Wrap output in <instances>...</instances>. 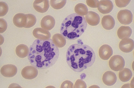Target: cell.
Wrapping results in <instances>:
<instances>
[{"label": "cell", "instance_id": "1", "mask_svg": "<svg viewBox=\"0 0 134 88\" xmlns=\"http://www.w3.org/2000/svg\"><path fill=\"white\" fill-rule=\"evenodd\" d=\"M59 55V49L51 39H37L30 47L28 58L32 65L43 69L54 65Z\"/></svg>", "mask_w": 134, "mask_h": 88}, {"label": "cell", "instance_id": "2", "mask_svg": "<svg viewBox=\"0 0 134 88\" xmlns=\"http://www.w3.org/2000/svg\"><path fill=\"white\" fill-rule=\"evenodd\" d=\"M77 43L71 45L67 50L66 61L73 71L81 72L91 67L96 60L95 52L90 46L79 40Z\"/></svg>", "mask_w": 134, "mask_h": 88}, {"label": "cell", "instance_id": "3", "mask_svg": "<svg viewBox=\"0 0 134 88\" xmlns=\"http://www.w3.org/2000/svg\"><path fill=\"white\" fill-rule=\"evenodd\" d=\"M85 17L76 13L71 14L63 21L60 27V33L66 39L74 40L80 37L87 26Z\"/></svg>", "mask_w": 134, "mask_h": 88}, {"label": "cell", "instance_id": "4", "mask_svg": "<svg viewBox=\"0 0 134 88\" xmlns=\"http://www.w3.org/2000/svg\"><path fill=\"white\" fill-rule=\"evenodd\" d=\"M125 65V60L123 58L118 55L113 56L109 62L110 68L115 72L120 71L124 67Z\"/></svg>", "mask_w": 134, "mask_h": 88}, {"label": "cell", "instance_id": "5", "mask_svg": "<svg viewBox=\"0 0 134 88\" xmlns=\"http://www.w3.org/2000/svg\"><path fill=\"white\" fill-rule=\"evenodd\" d=\"M117 19L121 24L125 25H129L132 21L133 15L129 10H121L117 14Z\"/></svg>", "mask_w": 134, "mask_h": 88}, {"label": "cell", "instance_id": "6", "mask_svg": "<svg viewBox=\"0 0 134 88\" xmlns=\"http://www.w3.org/2000/svg\"><path fill=\"white\" fill-rule=\"evenodd\" d=\"M23 77L25 79L31 80L38 76V72L37 68L33 66H28L24 68L21 73Z\"/></svg>", "mask_w": 134, "mask_h": 88}, {"label": "cell", "instance_id": "7", "mask_svg": "<svg viewBox=\"0 0 134 88\" xmlns=\"http://www.w3.org/2000/svg\"><path fill=\"white\" fill-rule=\"evenodd\" d=\"M1 72L3 76L7 78H12L18 72V69L14 65L8 64L2 67Z\"/></svg>", "mask_w": 134, "mask_h": 88}, {"label": "cell", "instance_id": "8", "mask_svg": "<svg viewBox=\"0 0 134 88\" xmlns=\"http://www.w3.org/2000/svg\"><path fill=\"white\" fill-rule=\"evenodd\" d=\"M98 9L100 13L103 14L110 13L113 8V5L112 2L109 0L100 1L97 5Z\"/></svg>", "mask_w": 134, "mask_h": 88}, {"label": "cell", "instance_id": "9", "mask_svg": "<svg viewBox=\"0 0 134 88\" xmlns=\"http://www.w3.org/2000/svg\"><path fill=\"white\" fill-rule=\"evenodd\" d=\"M55 24L54 18L50 15H47L44 16L41 21V27L46 30L49 31L54 27Z\"/></svg>", "mask_w": 134, "mask_h": 88}, {"label": "cell", "instance_id": "10", "mask_svg": "<svg viewBox=\"0 0 134 88\" xmlns=\"http://www.w3.org/2000/svg\"><path fill=\"white\" fill-rule=\"evenodd\" d=\"M113 51L111 46L108 45H104L100 48L99 50V57L103 60H108L112 56Z\"/></svg>", "mask_w": 134, "mask_h": 88}, {"label": "cell", "instance_id": "11", "mask_svg": "<svg viewBox=\"0 0 134 88\" xmlns=\"http://www.w3.org/2000/svg\"><path fill=\"white\" fill-rule=\"evenodd\" d=\"M134 46L133 41L129 38L122 39L119 44V47L121 51L126 53L132 51Z\"/></svg>", "mask_w": 134, "mask_h": 88}, {"label": "cell", "instance_id": "12", "mask_svg": "<svg viewBox=\"0 0 134 88\" xmlns=\"http://www.w3.org/2000/svg\"><path fill=\"white\" fill-rule=\"evenodd\" d=\"M33 6L38 12L42 13L46 12L49 7V1L47 0H36L34 2Z\"/></svg>", "mask_w": 134, "mask_h": 88}, {"label": "cell", "instance_id": "13", "mask_svg": "<svg viewBox=\"0 0 134 88\" xmlns=\"http://www.w3.org/2000/svg\"><path fill=\"white\" fill-rule=\"evenodd\" d=\"M33 35L38 39L47 40L51 37V34L50 32L41 28H37L33 30Z\"/></svg>", "mask_w": 134, "mask_h": 88}, {"label": "cell", "instance_id": "14", "mask_svg": "<svg viewBox=\"0 0 134 88\" xmlns=\"http://www.w3.org/2000/svg\"><path fill=\"white\" fill-rule=\"evenodd\" d=\"M117 79L115 74L111 71L106 72L103 77V82L108 86H111L114 84L116 82Z\"/></svg>", "mask_w": 134, "mask_h": 88}, {"label": "cell", "instance_id": "15", "mask_svg": "<svg viewBox=\"0 0 134 88\" xmlns=\"http://www.w3.org/2000/svg\"><path fill=\"white\" fill-rule=\"evenodd\" d=\"M27 18L26 14L19 13L14 16L13 21L14 24L19 28L24 27L27 22Z\"/></svg>", "mask_w": 134, "mask_h": 88}, {"label": "cell", "instance_id": "16", "mask_svg": "<svg viewBox=\"0 0 134 88\" xmlns=\"http://www.w3.org/2000/svg\"><path fill=\"white\" fill-rule=\"evenodd\" d=\"M86 21L90 25L96 26L99 24L100 21V18L97 13L92 11L88 12L86 16Z\"/></svg>", "mask_w": 134, "mask_h": 88}, {"label": "cell", "instance_id": "17", "mask_svg": "<svg viewBox=\"0 0 134 88\" xmlns=\"http://www.w3.org/2000/svg\"><path fill=\"white\" fill-rule=\"evenodd\" d=\"M102 24L104 29L110 30L112 29L114 27L115 22L112 16L110 15H108L103 17Z\"/></svg>", "mask_w": 134, "mask_h": 88}, {"label": "cell", "instance_id": "18", "mask_svg": "<svg viewBox=\"0 0 134 88\" xmlns=\"http://www.w3.org/2000/svg\"><path fill=\"white\" fill-rule=\"evenodd\" d=\"M132 30L129 26H122L117 31V34L118 37L120 39L130 38L132 34Z\"/></svg>", "mask_w": 134, "mask_h": 88}, {"label": "cell", "instance_id": "19", "mask_svg": "<svg viewBox=\"0 0 134 88\" xmlns=\"http://www.w3.org/2000/svg\"><path fill=\"white\" fill-rule=\"evenodd\" d=\"M132 76L131 70L127 68H123L120 70L119 73V78L121 81L125 82L129 81Z\"/></svg>", "mask_w": 134, "mask_h": 88}, {"label": "cell", "instance_id": "20", "mask_svg": "<svg viewBox=\"0 0 134 88\" xmlns=\"http://www.w3.org/2000/svg\"><path fill=\"white\" fill-rule=\"evenodd\" d=\"M29 50L28 46L24 44H20L16 47L15 49L17 56L21 58L26 57L28 55Z\"/></svg>", "mask_w": 134, "mask_h": 88}, {"label": "cell", "instance_id": "21", "mask_svg": "<svg viewBox=\"0 0 134 88\" xmlns=\"http://www.w3.org/2000/svg\"><path fill=\"white\" fill-rule=\"evenodd\" d=\"M52 41L55 45L59 48L63 47L66 43L65 38L62 34L59 33L53 35Z\"/></svg>", "mask_w": 134, "mask_h": 88}, {"label": "cell", "instance_id": "22", "mask_svg": "<svg viewBox=\"0 0 134 88\" xmlns=\"http://www.w3.org/2000/svg\"><path fill=\"white\" fill-rule=\"evenodd\" d=\"M75 11L77 14L83 16L87 15L88 13V9L86 5L80 3L76 6L75 8Z\"/></svg>", "mask_w": 134, "mask_h": 88}, {"label": "cell", "instance_id": "23", "mask_svg": "<svg viewBox=\"0 0 134 88\" xmlns=\"http://www.w3.org/2000/svg\"><path fill=\"white\" fill-rule=\"evenodd\" d=\"M27 19L26 24L24 28H30L34 26L36 23V17L34 15L31 14H26Z\"/></svg>", "mask_w": 134, "mask_h": 88}, {"label": "cell", "instance_id": "24", "mask_svg": "<svg viewBox=\"0 0 134 88\" xmlns=\"http://www.w3.org/2000/svg\"><path fill=\"white\" fill-rule=\"evenodd\" d=\"M66 2V1L51 0L50 1V4L51 7L54 9H60L64 7Z\"/></svg>", "mask_w": 134, "mask_h": 88}, {"label": "cell", "instance_id": "25", "mask_svg": "<svg viewBox=\"0 0 134 88\" xmlns=\"http://www.w3.org/2000/svg\"><path fill=\"white\" fill-rule=\"evenodd\" d=\"M0 7H1L0 16H4L8 12V6L5 3L3 2H0Z\"/></svg>", "mask_w": 134, "mask_h": 88}, {"label": "cell", "instance_id": "26", "mask_svg": "<svg viewBox=\"0 0 134 88\" xmlns=\"http://www.w3.org/2000/svg\"><path fill=\"white\" fill-rule=\"evenodd\" d=\"M131 1H115L116 5L117 7L123 8L126 7L130 3Z\"/></svg>", "mask_w": 134, "mask_h": 88}, {"label": "cell", "instance_id": "27", "mask_svg": "<svg viewBox=\"0 0 134 88\" xmlns=\"http://www.w3.org/2000/svg\"><path fill=\"white\" fill-rule=\"evenodd\" d=\"M87 85L86 82L81 79H78L76 82L74 88H86Z\"/></svg>", "mask_w": 134, "mask_h": 88}, {"label": "cell", "instance_id": "28", "mask_svg": "<svg viewBox=\"0 0 134 88\" xmlns=\"http://www.w3.org/2000/svg\"><path fill=\"white\" fill-rule=\"evenodd\" d=\"M1 33L4 32L7 27V24L6 21L3 19H1Z\"/></svg>", "mask_w": 134, "mask_h": 88}, {"label": "cell", "instance_id": "29", "mask_svg": "<svg viewBox=\"0 0 134 88\" xmlns=\"http://www.w3.org/2000/svg\"><path fill=\"white\" fill-rule=\"evenodd\" d=\"M99 2L98 1H91V0H87L86 1L87 5L90 7L92 8H97Z\"/></svg>", "mask_w": 134, "mask_h": 88}, {"label": "cell", "instance_id": "30", "mask_svg": "<svg viewBox=\"0 0 134 88\" xmlns=\"http://www.w3.org/2000/svg\"><path fill=\"white\" fill-rule=\"evenodd\" d=\"M73 84L70 81L66 80L64 81L61 86V88H72L73 87Z\"/></svg>", "mask_w": 134, "mask_h": 88}]
</instances>
